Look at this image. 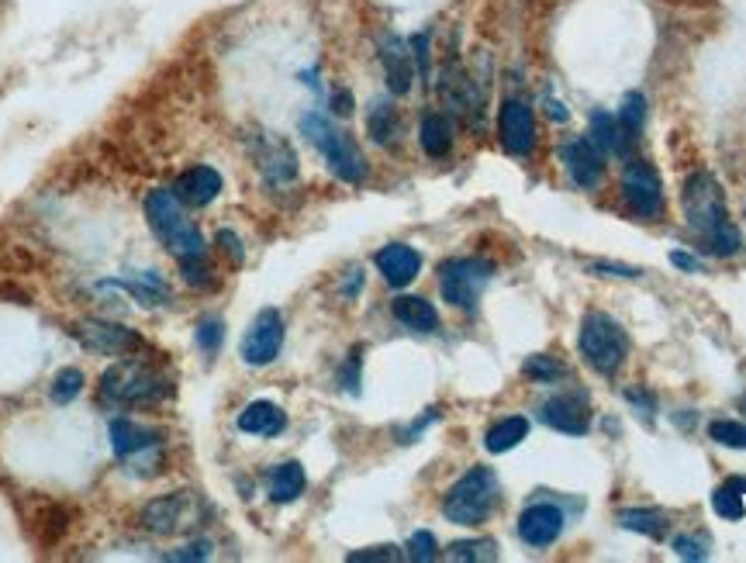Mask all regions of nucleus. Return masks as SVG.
Instances as JSON below:
<instances>
[{
  "label": "nucleus",
  "mask_w": 746,
  "mask_h": 563,
  "mask_svg": "<svg viewBox=\"0 0 746 563\" xmlns=\"http://www.w3.org/2000/svg\"><path fill=\"white\" fill-rule=\"evenodd\" d=\"M681 204H685L688 225L701 235V239H706L709 253H715V256L739 253V232L730 222L726 198H722V190H719L712 173H695V177H688Z\"/></svg>",
  "instance_id": "f257e3e1"
},
{
  "label": "nucleus",
  "mask_w": 746,
  "mask_h": 563,
  "mask_svg": "<svg viewBox=\"0 0 746 563\" xmlns=\"http://www.w3.org/2000/svg\"><path fill=\"white\" fill-rule=\"evenodd\" d=\"M142 208H145V222H149L152 235H156V239L166 246V253H173L177 259L208 253L201 228L187 219V211H184V204L177 201V193H173V190H149Z\"/></svg>",
  "instance_id": "f03ea898"
},
{
  "label": "nucleus",
  "mask_w": 746,
  "mask_h": 563,
  "mask_svg": "<svg viewBox=\"0 0 746 563\" xmlns=\"http://www.w3.org/2000/svg\"><path fill=\"white\" fill-rule=\"evenodd\" d=\"M170 395H173L170 377L156 363H145L142 356L121 360L101 377V398L112 404L139 408V404H156Z\"/></svg>",
  "instance_id": "7ed1b4c3"
},
{
  "label": "nucleus",
  "mask_w": 746,
  "mask_h": 563,
  "mask_svg": "<svg viewBox=\"0 0 746 563\" xmlns=\"http://www.w3.org/2000/svg\"><path fill=\"white\" fill-rule=\"evenodd\" d=\"M301 132L308 136V142L325 156L328 169H333L342 184L366 180V160L360 153V145L353 142V136H346L342 128H336L325 115H315V112L301 118Z\"/></svg>",
  "instance_id": "20e7f679"
},
{
  "label": "nucleus",
  "mask_w": 746,
  "mask_h": 563,
  "mask_svg": "<svg viewBox=\"0 0 746 563\" xmlns=\"http://www.w3.org/2000/svg\"><path fill=\"white\" fill-rule=\"evenodd\" d=\"M498 494H501L498 473L491 467H474L446 491L443 515L453 526H480L494 512Z\"/></svg>",
  "instance_id": "39448f33"
},
{
  "label": "nucleus",
  "mask_w": 746,
  "mask_h": 563,
  "mask_svg": "<svg viewBox=\"0 0 746 563\" xmlns=\"http://www.w3.org/2000/svg\"><path fill=\"white\" fill-rule=\"evenodd\" d=\"M581 353L602 377L619 374V366L626 363V353H629L626 329L611 315L591 312L581 321Z\"/></svg>",
  "instance_id": "423d86ee"
},
{
  "label": "nucleus",
  "mask_w": 746,
  "mask_h": 563,
  "mask_svg": "<svg viewBox=\"0 0 746 563\" xmlns=\"http://www.w3.org/2000/svg\"><path fill=\"white\" fill-rule=\"evenodd\" d=\"M491 277H494V267L480 256L446 259V263L439 267V291H443V297L453 308L474 312L480 294H485V288L491 284Z\"/></svg>",
  "instance_id": "0eeeda50"
},
{
  "label": "nucleus",
  "mask_w": 746,
  "mask_h": 563,
  "mask_svg": "<svg viewBox=\"0 0 746 563\" xmlns=\"http://www.w3.org/2000/svg\"><path fill=\"white\" fill-rule=\"evenodd\" d=\"M112 449L121 464H128V470H139V467H156L160 464V446L163 436L156 429H149L142 422H131V419H115L112 422Z\"/></svg>",
  "instance_id": "6e6552de"
},
{
  "label": "nucleus",
  "mask_w": 746,
  "mask_h": 563,
  "mask_svg": "<svg viewBox=\"0 0 746 563\" xmlns=\"http://www.w3.org/2000/svg\"><path fill=\"white\" fill-rule=\"evenodd\" d=\"M622 198L629 204L632 214L653 222L661 219L664 211V184L656 177V169L643 160H629L626 173H622Z\"/></svg>",
  "instance_id": "1a4fd4ad"
},
{
  "label": "nucleus",
  "mask_w": 746,
  "mask_h": 563,
  "mask_svg": "<svg viewBox=\"0 0 746 563\" xmlns=\"http://www.w3.org/2000/svg\"><path fill=\"white\" fill-rule=\"evenodd\" d=\"M73 336L86 345L91 353H101V356H125V353H142L145 342L139 332L125 329V325L118 321H104V318H86L80 321Z\"/></svg>",
  "instance_id": "9d476101"
},
{
  "label": "nucleus",
  "mask_w": 746,
  "mask_h": 563,
  "mask_svg": "<svg viewBox=\"0 0 746 563\" xmlns=\"http://www.w3.org/2000/svg\"><path fill=\"white\" fill-rule=\"evenodd\" d=\"M194 508H197V497L190 491H173V494H163V497H152V502L142 508L139 523L152 536H173V532H180L184 526H190Z\"/></svg>",
  "instance_id": "9b49d317"
},
{
  "label": "nucleus",
  "mask_w": 746,
  "mask_h": 563,
  "mask_svg": "<svg viewBox=\"0 0 746 563\" xmlns=\"http://www.w3.org/2000/svg\"><path fill=\"white\" fill-rule=\"evenodd\" d=\"M283 350V315L277 308H263L243 336V360L249 366H270Z\"/></svg>",
  "instance_id": "f8f14e48"
},
{
  "label": "nucleus",
  "mask_w": 746,
  "mask_h": 563,
  "mask_svg": "<svg viewBox=\"0 0 746 563\" xmlns=\"http://www.w3.org/2000/svg\"><path fill=\"white\" fill-rule=\"evenodd\" d=\"M498 136L512 156H529L536 149V115L525 101H504L498 112Z\"/></svg>",
  "instance_id": "ddd939ff"
},
{
  "label": "nucleus",
  "mask_w": 746,
  "mask_h": 563,
  "mask_svg": "<svg viewBox=\"0 0 746 563\" xmlns=\"http://www.w3.org/2000/svg\"><path fill=\"white\" fill-rule=\"evenodd\" d=\"M563 166L570 173V180H574L578 187L591 190L598 187L602 177H605V153L591 142V136H581V139H570L563 145Z\"/></svg>",
  "instance_id": "4468645a"
},
{
  "label": "nucleus",
  "mask_w": 746,
  "mask_h": 563,
  "mask_svg": "<svg viewBox=\"0 0 746 563\" xmlns=\"http://www.w3.org/2000/svg\"><path fill=\"white\" fill-rule=\"evenodd\" d=\"M381 67H384V80L387 91L394 97H405L415 83V59H411V46L398 35H384L381 38Z\"/></svg>",
  "instance_id": "2eb2a0df"
},
{
  "label": "nucleus",
  "mask_w": 746,
  "mask_h": 563,
  "mask_svg": "<svg viewBox=\"0 0 746 563\" xmlns=\"http://www.w3.org/2000/svg\"><path fill=\"white\" fill-rule=\"evenodd\" d=\"M563 532V512L557 505H529L518 515V539L536 550L557 543Z\"/></svg>",
  "instance_id": "dca6fc26"
},
{
  "label": "nucleus",
  "mask_w": 746,
  "mask_h": 563,
  "mask_svg": "<svg viewBox=\"0 0 746 563\" xmlns=\"http://www.w3.org/2000/svg\"><path fill=\"white\" fill-rule=\"evenodd\" d=\"M173 193L184 208H208L222 193V173L211 166H190L173 180Z\"/></svg>",
  "instance_id": "f3484780"
},
{
  "label": "nucleus",
  "mask_w": 746,
  "mask_h": 563,
  "mask_svg": "<svg viewBox=\"0 0 746 563\" xmlns=\"http://www.w3.org/2000/svg\"><path fill=\"white\" fill-rule=\"evenodd\" d=\"M543 422L557 429V432H567V436H584L591 419H587V398L581 395H557L543 404Z\"/></svg>",
  "instance_id": "a211bd4d"
},
{
  "label": "nucleus",
  "mask_w": 746,
  "mask_h": 563,
  "mask_svg": "<svg viewBox=\"0 0 746 563\" xmlns=\"http://www.w3.org/2000/svg\"><path fill=\"white\" fill-rule=\"evenodd\" d=\"M373 263H377L381 277L387 280L391 288H408L422 270V256L415 253L411 246H405V243H391V246H384L377 256H373Z\"/></svg>",
  "instance_id": "6ab92c4d"
},
{
  "label": "nucleus",
  "mask_w": 746,
  "mask_h": 563,
  "mask_svg": "<svg viewBox=\"0 0 746 563\" xmlns=\"http://www.w3.org/2000/svg\"><path fill=\"white\" fill-rule=\"evenodd\" d=\"M256 160H259L263 177H267L270 184H291L298 177V156L283 139L263 136L259 149H256Z\"/></svg>",
  "instance_id": "aec40b11"
},
{
  "label": "nucleus",
  "mask_w": 746,
  "mask_h": 563,
  "mask_svg": "<svg viewBox=\"0 0 746 563\" xmlns=\"http://www.w3.org/2000/svg\"><path fill=\"white\" fill-rule=\"evenodd\" d=\"M238 432H246V436H280L283 429H288V415H283V408L273 404V401H253L246 404L243 411H238L235 419Z\"/></svg>",
  "instance_id": "412c9836"
},
{
  "label": "nucleus",
  "mask_w": 746,
  "mask_h": 563,
  "mask_svg": "<svg viewBox=\"0 0 746 563\" xmlns=\"http://www.w3.org/2000/svg\"><path fill=\"white\" fill-rule=\"evenodd\" d=\"M439 91H443V101L453 107L456 115H464V118L480 115V91H477L474 80L464 70H459V67H446Z\"/></svg>",
  "instance_id": "4be33fe9"
},
{
  "label": "nucleus",
  "mask_w": 746,
  "mask_h": 563,
  "mask_svg": "<svg viewBox=\"0 0 746 563\" xmlns=\"http://www.w3.org/2000/svg\"><path fill=\"white\" fill-rule=\"evenodd\" d=\"M419 142H422L429 160H446L453 153V142H456L453 118L443 112H429L422 118V128H419Z\"/></svg>",
  "instance_id": "5701e85b"
},
{
  "label": "nucleus",
  "mask_w": 746,
  "mask_h": 563,
  "mask_svg": "<svg viewBox=\"0 0 746 563\" xmlns=\"http://www.w3.org/2000/svg\"><path fill=\"white\" fill-rule=\"evenodd\" d=\"M394 318H398L405 329L411 332H435L439 329V312L432 308V301L419 297V294H401V297H394V305H391Z\"/></svg>",
  "instance_id": "b1692460"
},
{
  "label": "nucleus",
  "mask_w": 746,
  "mask_h": 563,
  "mask_svg": "<svg viewBox=\"0 0 746 563\" xmlns=\"http://www.w3.org/2000/svg\"><path fill=\"white\" fill-rule=\"evenodd\" d=\"M304 484H308L304 481V467L298 460H288V464L273 467V473L267 478V494L277 505H291L304 494Z\"/></svg>",
  "instance_id": "393cba45"
},
{
  "label": "nucleus",
  "mask_w": 746,
  "mask_h": 563,
  "mask_svg": "<svg viewBox=\"0 0 746 563\" xmlns=\"http://www.w3.org/2000/svg\"><path fill=\"white\" fill-rule=\"evenodd\" d=\"M591 142L608 156H629V145H632V139L622 132L619 118H611L608 112L591 115Z\"/></svg>",
  "instance_id": "a878e982"
},
{
  "label": "nucleus",
  "mask_w": 746,
  "mask_h": 563,
  "mask_svg": "<svg viewBox=\"0 0 746 563\" xmlns=\"http://www.w3.org/2000/svg\"><path fill=\"white\" fill-rule=\"evenodd\" d=\"M112 288H125L128 294H136L145 308H156L170 301V288L163 284V277L156 273H131V277H118V280H107Z\"/></svg>",
  "instance_id": "bb28decb"
},
{
  "label": "nucleus",
  "mask_w": 746,
  "mask_h": 563,
  "mask_svg": "<svg viewBox=\"0 0 746 563\" xmlns=\"http://www.w3.org/2000/svg\"><path fill=\"white\" fill-rule=\"evenodd\" d=\"M525 436H529V419L512 415V419H501L498 425L488 429L485 446H488V453H509V449H515Z\"/></svg>",
  "instance_id": "cd10ccee"
},
{
  "label": "nucleus",
  "mask_w": 746,
  "mask_h": 563,
  "mask_svg": "<svg viewBox=\"0 0 746 563\" xmlns=\"http://www.w3.org/2000/svg\"><path fill=\"white\" fill-rule=\"evenodd\" d=\"M366 132L377 145H391V139L398 136V115L387 101H373L366 112Z\"/></svg>",
  "instance_id": "c85d7f7f"
},
{
  "label": "nucleus",
  "mask_w": 746,
  "mask_h": 563,
  "mask_svg": "<svg viewBox=\"0 0 746 563\" xmlns=\"http://www.w3.org/2000/svg\"><path fill=\"white\" fill-rule=\"evenodd\" d=\"M619 523L632 532H643V536H653V539H661L667 523H664V515L661 512H646V508H629L619 515Z\"/></svg>",
  "instance_id": "c756f323"
},
{
  "label": "nucleus",
  "mask_w": 746,
  "mask_h": 563,
  "mask_svg": "<svg viewBox=\"0 0 746 563\" xmlns=\"http://www.w3.org/2000/svg\"><path fill=\"white\" fill-rule=\"evenodd\" d=\"M619 125H622V132L629 136V139H636L640 136V128H643V121H646V97L640 94V91H632V94H626V101H622V107H619Z\"/></svg>",
  "instance_id": "7c9ffc66"
},
{
  "label": "nucleus",
  "mask_w": 746,
  "mask_h": 563,
  "mask_svg": "<svg viewBox=\"0 0 746 563\" xmlns=\"http://www.w3.org/2000/svg\"><path fill=\"white\" fill-rule=\"evenodd\" d=\"M80 391H83V374L77 371V366H62V371L56 374V380H53V387H49V395H53L56 404L77 401Z\"/></svg>",
  "instance_id": "2f4dec72"
},
{
  "label": "nucleus",
  "mask_w": 746,
  "mask_h": 563,
  "mask_svg": "<svg viewBox=\"0 0 746 563\" xmlns=\"http://www.w3.org/2000/svg\"><path fill=\"white\" fill-rule=\"evenodd\" d=\"M712 508H715V515L730 518V523H739V518L746 515L743 491H739L736 484H722V488L712 494Z\"/></svg>",
  "instance_id": "473e14b6"
},
{
  "label": "nucleus",
  "mask_w": 746,
  "mask_h": 563,
  "mask_svg": "<svg viewBox=\"0 0 746 563\" xmlns=\"http://www.w3.org/2000/svg\"><path fill=\"white\" fill-rule=\"evenodd\" d=\"M450 560H477V563H488L498 560V547L494 539H467V543H453L446 550Z\"/></svg>",
  "instance_id": "72a5a7b5"
},
{
  "label": "nucleus",
  "mask_w": 746,
  "mask_h": 563,
  "mask_svg": "<svg viewBox=\"0 0 746 563\" xmlns=\"http://www.w3.org/2000/svg\"><path fill=\"white\" fill-rule=\"evenodd\" d=\"M70 512H66L62 505H49V512L46 515H42V543H46V547H53V543H59V539L66 536V532H70Z\"/></svg>",
  "instance_id": "f704fd0d"
},
{
  "label": "nucleus",
  "mask_w": 746,
  "mask_h": 563,
  "mask_svg": "<svg viewBox=\"0 0 746 563\" xmlns=\"http://www.w3.org/2000/svg\"><path fill=\"white\" fill-rule=\"evenodd\" d=\"M180 273L190 288H211L214 284V270L208 263V253L205 256H187L180 259Z\"/></svg>",
  "instance_id": "c9c22d12"
},
{
  "label": "nucleus",
  "mask_w": 746,
  "mask_h": 563,
  "mask_svg": "<svg viewBox=\"0 0 746 563\" xmlns=\"http://www.w3.org/2000/svg\"><path fill=\"white\" fill-rule=\"evenodd\" d=\"M522 371H525V377H533V380H539V384H553V380H560L567 371H563V366L557 363V360H550V356H529V360H525V366H522Z\"/></svg>",
  "instance_id": "e433bc0d"
},
{
  "label": "nucleus",
  "mask_w": 746,
  "mask_h": 563,
  "mask_svg": "<svg viewBox=\"0 0 746 563\" xmlns=\"http://www.w3.org/2000/svg\"><path fill=\"white\" fill-rule=\"evenodd\" d=\"M222 342H225V321L222 318H205L201 325H197V345L214 356L218 350H222Z\"/></svg>",
  "instance_id": "4c0bfd02"
},
{
  "label": "nucleus",
  "mask_w": 746,
  "mask_h": 563,
  "mask_svg": "<svg viewBox=\"0 0 746 563\" xmlns=\"http://www.w3.org/2000/svg\"><path fill=\"white\" fill-rule=\"evenodd\" d=\"M709 436H712L719 446L746 449V425H739V422H712V425H709Z\"/></svg>",
  "instance_id": "58836bf2"
},
{
  "label": "nucleus",
  "mask_w": 746,
  "mask_h": 563,
  "mask_svg": "<svg viewBox=\"0 0 746 563\" xmlns=\"http://www.w3.org/2000/svg\"><path fill=\"white\" fill-rule=\"evenodd\" d=\"M408 560H419V563H429V560H435L439 556V543H435V536L432 532H415L411 539H408V553H405Z\"/></svg>",
  "instance_id": "ea45409f"
},
{
  "label": "nucleus",
  "mask_w": 746,
  "mask_h": 563,
  "mask_svg": "<svg viewBox=\"0 0 746 563\" xmlns=\"http://www.w3.org/2000/svg\"><path fill=\"white\" fill-rule=\"evenodd\" d=\"M349 563H398L405 553L398 547H370V550H353L346 556Z\"/></svg>",
  "instance_id": "a19ab883"
},
{
  "label": "nucleus",
  "mask_w": 746,
  "mask_h": 563,
  "mask_svg": "<svg viewBox=\"0 0 746 563\" xmlns=\"http://www.w3.org/2000/svg\"><path fill=\"white\" fill-rule=\"evenodd\" d=\"M674 550L681 560H706L709 556V539L706 536H677Z\"/></svg>",
  "instance_id": "79ce46f5"
},
{
  "label": "nucleus",
  "mask_w": 746,
  "mask_h": 563,
  "mask_svg": "<svg viewBox=\"0 0 746 563\" xmlns=\"http://www.w3.org/2000/svg\"><path fill=\"white\" fill-rule=\"evenodd\" d=\"M342 387H346L349 395L360 391V350L349 353V363L342 366Z\"/></svg>",
  "instance_id": "37998d69"
},
{
  "label": "nucleus",
  "mask_w": 746,
  "mask_h": 563,
  "mask_svg": "<svg viewBox=\"0 0 746 563\" xmlns=\"http://www.w3.org/2000/svg\"><path fill=\"white\" fill-rule=\"evenodd\" d=\"M214 243H218V246H222V249L232 256V263H243V259H246V249H243V243L235 239V232L222 228V232L214 235Z\"/></svg>",
  "instance_id": "c03bdc74"
},
{
  "label": "nucleus",
  "mask_w": 746,
  "mask_h": 563,
  "mask_svg": "<svg viewBox=\"0 0 746 563\" xmlns=\"http://www.w3.org/2000/svg\"><path fill=\"white\" fill-rule=\"evenodd\" d=\"M408 46H411V59L419 62V73L429 80V35H415Z\"/></svg>",
  "instance_id": "a18cd8bd"
},
{
  "label": "nucleus",
  "mask_w": 746,
  "mask_h": 563,
  "mask_svg": "<svg viewBox=\"0 0 746 563\" xmlns=\"http://www.w3.org/2000/svg\"><path fill=\"white\" fill-rule=\"evenodd\" d=\"M208 556H211L208 543H190V547H180L173 553H163V560H208Z\"/></svg>",
  "instance_id": "49530a36"
},
{
  "label": "nucleus",
  "mask_w": 746,
  "mask_h": 563,
  "mask_svg": "<svg viewBox=\"0 0 746 563\" xmlns=\"http://www.w3.org/2000/svg\"><path fill=\"white\" fill-rule=\"evenodd\" d=\"M598 273H616V277H643V270L636 267H608V263H595Z\"/></svg>",
  "instance_id": "de8ad7c7"
},
{
  "label": "nucleus",
  "mask_w": 746,
  "mask_h": 563,
  "mask_svg": "<svg viewBox=\"0 0 746 563\" xmlns=\"http://www.w3.org/2000/svg\"><path fill=\"white\" fill-rule=\"evenodd\" d=\"M333 107H336V115H349V112H353V97H349L346 91H336L333 94Z\"/></svg>",
  "instance_id": "09e8293b"
},
{
  "label": "nucleus",
  "mask_w": 746,
  "mask_h": 563,
  "mask_svg": "<svg viewBox=\"0 0 746 563\" xmlns=\"http://www.w3.org/2000/svg\"><path fill=\"white\" fill-rule=\"evenodd\" d=\"M671 259H674V267H681V270H691V273L701 270V263H698L695 256H688V253H674Z\"/></svg>",
  "instance_id": "8fccbe9b"
},
{
  "label": "nucleus",
  "mask_w": 746,
  "mask_h": 563,
  "mask_svg": "<svg viewBox=\"0 0 746 563\" xmlns=\"http://www.w3.org/2000/svg\"><path fill=\"white\" fill-rule=\"evenodd\" d=\"M546 107H550V118H553V121H567V118H570V115H567V107H563L560 101H550Z\"/></svg>",
  "instance_id": "3c124183"
},
{
  "label": "nucleus",
  "mask_w": 746,
  "mask_h": 563,
  "mask_svg": "<svg viewBox=\"0 0 746 563\" xmlns=\"http://www.w3.org/2000/svg\"><path fill=\"white\" fill-rule=\"evenodd\" d=\"M730 484H736V488H739V491H743V497H746V478H733V481H730Z\"/></svg>",
  "instance_id": "603ef678"
}]
</instances>
